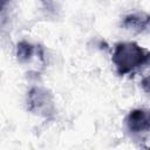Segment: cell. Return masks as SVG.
<instances>
[{
  "instance_id": "6da1fadb",
  "label": "cell",
  "mask_w": 150,
  "mask_h": 150,
  "mask_svg": "<svg viewBox=\"0 0 150 150\" xmlns=\"http://www.w3.org/2000/svg\"><path fill=\"white\" fill-rule=\"evenodd\" d=\"M148 50L134 42H120L115 47L112 62L120 75H125L146 62Z\"/></svg>"
},
{
  "instance_id": "7a4b0ae2",
  "label": "cell",
  "mask_w": 150,
  "mask_h": 150,
  "mask_svg": "<svg viewBox=\"0 0 150 150\" xmlns=\"http://www.w3.org/2000/svg\"><path fill=\"white\" fill-rule=\"evenodd\" d=\"M128 129L131 132H141L149 130V116L148 112L141 109L132 110L127 118Z\"/></svg>"
},
{
  "instance_id": "3957f363",
  "label": "cell",
  "mask_w": 150,
  "mask_h": 150,
  "mask_svg": "<svg viewBox=\"0 0 150 150\" xmlns=\"http://www.w3.org/2000/svg\"><path fill=\"white\" fill-rule=\"evenodd\" d=\"M124 23H125V26L131 27V28H142V27H146V25H148V19H145V20L142 21V18L139 19L138 16L130 15V16H127V18H125Z\"/></svg>"
},
{
  "instance_id": "277c9868",
  "label": "cell",
  "mask_w": 150,
  "mask_h": 150,
  "mask_svg": "<svg viewBox=\"0 0 150 150\" xmlns=\"http://www.w3.org/2000/svg\"><path fill=\"white\" fill-rule=\"evenodd\" d=\"M32 52H33V47L26 42H22L18 46V56L21 60L28 59L32 55Z\"/></svg>"
},
{
  "instance_id": "5b68a950",
  "label": "cell",
  "mask_w": 150,
  "mask_h": 150,
  "mask_svg": "<svg viewBox=\"0 0 150 150\" xmlns=\"http://www.w3.org/2000/svg\"><path fill=\"white\" fill-rule=\"evenodd\" d=\"M7 1H8V0H0V9L4 7V5H5Z\"/></svg>"
}]
</instances>
